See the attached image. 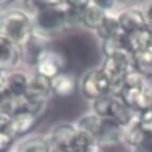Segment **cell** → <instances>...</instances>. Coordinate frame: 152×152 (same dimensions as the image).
<instances>
[{
    "label": "cell",
    "mask_w": 152,
    "mask_h": 152,
    "mask_svg": "<svg viewBox=\"0 0 152 152\" xmlns=\"http://www.w3.org/2000/svg\"><path fill=\"white\" fill-rule=\"evenodd\" d=\"M118 96L136 114L152 109V78L134 70L127 76Z\"/></svg>",
    "instance_id": "cell-1"
},
{
    "label": "cell",
    "mask_w": 152,
    "mask_h": 152,
    "mask_svg": "<svg viewBox=\"0 0 152 152\" xmlns=\"http://www.w3.org/2000/svg\"><path fill=\"white\" fill-rule=\"evenodd\" d=\"M34 33L33 19L23 9H11L0 15V35L21 48Z\"/></svg>",
    "instance_id": "cell-2"
},
{
    "label": "cell",
    "mask_w": 152,
    "mask_h": 152,
    "mask_svg": "<svg viewBox=\"0 0 152 152\" xmlns=\"http://www.w3.org/2000/svg\"><path fill=\"white\" fill-rule=\"evenodd\" d=\"M92 111L100 118L110 119L121 127L129 126L136 117V113L130 109L117 95H107L94 100Z\"/></svg>",
    "instance_id": "cell-3"
},
{
    "label": "cell",
    "mask_w": 152,
    "mask_h": 152,
    "mask_svg": "<svg viewBox=\"0 0 152 152\" xmlns=\"http://www.w3.org/2000/svg\"><path fill=\"white\" fill-rule=\"evenodd\" d=\"M104 74L107 76L112 86V95H119L127 76L134 71L133 55L131 53L104 57L102 66Z\"/></svg>",
    "instance_id": "cell-4"
},
{
    "label": "cell",
    "mask_w": 152,
    "mask_h": 152,
    "mask_svg": "<svg viewBox=\"0 0 152 152\" xmlns=\"http://www.w3.org/2000/svg\"><path fill=\"white\" fill-rule=\"evenodd\" d=\"M80 91L86 98L94 102L100 97L112 95V86L102 69L95 68L83 76Z\"/></svg>",
    "instance_id": "cell-5"
},
{
    "label": "cell",
    "mask_w": 152,
    "mask_h": 152,
    "mask_svg": "<svg viewBox=\"0 0 152 152\" xmlns=\"http://www.w3.org/2000/svg\"><path fill=\"white\" fill-rule=\"evenodd\" d=\"M66 59L59 51L48 48L39 57L37 64L34 66V72L52 79L61 72L66 71Z\"/></svg>",
    "instance_id": "cell-6"
},
{
    "label": "cell",
    "mask_w": 152,
    "mask_h": 152,
    "mask_svg": "<svg viewBox=\"0 0 152 152\" xmlns=\"http://www.w3.org/2000/svg\"><path fill=\"white\" fill-rule=\"evenodd\" d=\"M41 117L26 108H19L11 115L7 131L15 138L26 136L32 132Z\"/></svg>",
    "instance_id": "cell-7"
},
{
    "label": "cell",
    "mask_w": 152,
    "mask_h": 152,
    "mask_svg": "<svg viewBox=\"0 0 152 152\" xmlns=\"http://www.w3.org/2000/svg\"><path fill=\"white\" fill-rule=\"evenodd\" d=\"M21 61L20 47L0 35V71L7 73L18 69Z\"/></svg>",
    "instance_id": "cell-8"
},
{
    "label": "cell",
    "mask_w": 152,
    "mask_h": 152,
    "mask_svg": "<svg viewBox=\"0 0 152 152\" xmlns=\"http://www.w3.org/2000/svg\"><path fill=\"white\" fill-rule=\"evenodd\" d=\"M96 142L98 148L115 147L124 142V128L110 119L102 118Z\"/></svg>",
    "instance_id": "cell-9"
},
{
    "label": "cell",
    "mask_w": 152,
    "mask_h": 152,
    "mask_svg": "<svg viewBox=\"0 0 152 152\" xmlns=\"http://www.w3.org/2000/svg\"><path fill=\"white\" fill-rule=\"evenodd\" d=\"M30 78L31 74H28L23 70L16 69L7 72V91L10 96H12L16 100L22 102L26 97Z\"/></svg>",
    "instance_id": "cell-10"
},
{
    "label": "cell",
    "mask_w": 152,
    "mask_h": 152,
    "mask_svg": "<svg viewBox=\"0 0 152 152\" xmlns=\"http://www.w3.org/2000/svg\"><path fill=\"white\" fill-rule=\"evenodd\" d=\"M20 49H21L22 61L26 62L32 66H35L39 57L48 49L47 38L36 33H33V35L28 39V42L24 45H22Z\"/></svg>",
    "instance_id": "cell-11"
},
{
    "label": "cell",
    "mask_w": 152,
    "mask_h": 152,
    "mask_svg": "<svg viewBox=\"0 0 152 152\" xmlns=\"http://www.w3.org/2000/svg\"><path fill=\"white\" fill-rule=\"evenodd\" d=\"M126 43L131 54H135L152 45V26H144L135 31L126 34Z\"/></svg>",
    "instance_id": "cell-12"
},
{
    "label": "cell",
    "mask_w": 152,
    "mask_h": 152,
    "mask_svg": "<svg viewBox=\"0 0 152 152\" xmlns=\"http://www.w3.org/2000/svg\"><path fill=\"white\" fill-rule=\"evenodd\" d=\"M109 13L100 7L96 1H87L83 14L81 26H86L89 30L97 31L104 21L106 20Z\"/></svg>",
    "instance_id": "cell-13"
},
{
    "label": "cell",
    "mask_w": 152,
    "mask_h": 152,
    "mask_svg": "<svg viewBox=\"0 0 152 152\" xmlns=\"http://www.w3.org/2000/svg\"><path fill=\"white\" fill-rule=\"evenodd\" d=\"M116 18L125 34H129L147 24L140 7H128L118 13Z\"/></svg>",
    "instance_id": "cell-14"
},
{
    "label": "cell",
    "mask_w": 152,
    "mask_h": 152,
    "mask_svg": "<svg viewBox=\"0 0 152 152\" xmlns=\"http://www.w3.org/2000/svg\"><path fill=\"white\" fill-rule=\"evenodd\" d=\"M52 95L58 97H70L76 92V79L73 74L61 72L51 79Z\"/></svg>",
    "instance_id": "cell-15"
},
{
    "label": "cell",
    "mask_w": 152,
    "mask_h": 152,
    "mask_svg": "<svg viewBox=\"0 0 152 152\" xmlns=\"http://www.w3.org/2000/svg\"><path fill=\"white\" fill-rule=\"evenodd\" d=\"M76 134H77V129L75 127V124L62 123L54 127V129L51 131V133L48 136V140L55 145L69 149L70 144L72 142Z\"/></svg>",
    "instance_id": "cell-16"
},
{
    "label": "cell",
    "mask_w": 152,
    "mask_h": 152,
    "mask_svg": "<svg viewBox=\"0 0 152 152\" xmlns=\"http://www.w3.org/2000/svg\"><path fill=\"white\" fill-rule=\"evenodd\" d=\"M11 152H48V140L39 135L24 136L15 142Z\"/></svg>",
    "instance_id": "cell-17"
},
{
    "label": "cell",
    "mask_w": 152,
    "mask_h": 152,
    "mask_svg": "<svg viewBox=\"0 0 152 152\" xmlns=\"http://www.w3.org/2000/svg\"><path fill=\"white\" fill-rule=\"evenodd\" d=\"M102 118H100L94 112L91 111L81 115L77 119V121L74 124H75L76 129L78 131L87 133L89 135L95 137V140H96V137L98 135V132L100 130V127H102Z\"/></svg>",
    "instance_id": "cell-18"
},
{
    "label": "cell",
    "mask_w": 152,
    "mask_h": 152,
    "mask_svg": "<svg viewBox=\"0 0 152 152\" xmlns=\"http://www.w3.org/2000/svg\"><path fill=\"white\" fill-rule=\"evenodd\" d=\"M71 152H97L99 148L95 137L77 130V134L69 146Z\"/></svg>",
    "instance_id": "cell-19"
},
{
    "label": "cell",
    "mask_w": 152,
    "mask_h": 152,
    "mask_svg": "<svg viewBox=\"0 0 152 152\" xmlns=\"http://www.w3.org/2000/svg\"><path fill=\"white\" fill-rule=\"evenodd\" d=\"M102 51L104 57L124 54V53H130V51L127 48L126 34L111 37L109 39L102 41Z\"/></svg>",
    "instance_id": "cell-20"
},
{
    "label": "cell",
    "mask_w": 152,
    "mask_h": 152,
    "mask_svg": "<svg viewBox=\"0 0 152 152\" xmlns=\"http://www.w3.org/2000/svg\"><path fill=\"white\" fill-rule=\"evenodd\" d=\"M134 69L145 77H152V45L133 54Z\"/></svg>",
    "instance_id": "cell-21"
},
{
    "label": "cell",
    "mask_w": 152,
    "mask_h": 152,
    "mask_svg": "<svg viewBox=\"0 0 152 152\" xmlns=\"http://www.w3.org/2000/svg\"><path fill=\"white\" fill-rule=\"evenodd\" d=\"M97 37L100 40L104 41L106 39H109L111 37H115V36H119L125 34L123 30L119 26V23L117 21L116 16H112V15H108L104 23L100 26V28L97 31H95Z\"/></svg>",
    "instance_id": "cell-22"
},
{
    "label": "cell",
    "mask_w": 152,
    "mask_h": 152,
    "mask_svg": "<svg viewBox=\"0 0 152 152\" xmlns=\"http://www.w3.org/2000/svg\"><path fill=\"white\" fill-rule=\"evenodd\" d=\"M132 149L134 152H152V131L151 132L142 131Z\"/></svg>",
    "instance_id": "cell-23"
},
{
    "label": "cell",
    "mask_w": 152,
    "mask_h": 152,
    "mask_svg": "<svg viewBox=\"0 0 152 152\" xmlns=\"http://www.w3.org/2000/svg\"><path fill=\"white\" fill-rule=\"evenodd\" d=\"M136 121L142 131L151 132L152 131V109H148L145 111L136 114Z\"/></svg>",
    "instance_id": "cell-24"
},
{
    "label": "cell",
    "mask_w": 152,
    "mask_h": 152,
    "mask_svg": "<svg viewBox=\"0 0 152 152\" xmlns=\"http://www.w3.org/2000/svg\"><path fill=\"white\" fill-rule=\"evenodd\" d=\"M16 138L7 130H0V152H10Z\"/></svg>",
    "instance_id": "cell-25"
},
{
    "label": "cell",
    "mask_w": 152,
    "mask_h": 152,
    "mask_svg": "<svg viewBox=\"0 0 152 152\" xmlns=\"http://www.w3.org/2000/svg\"><path fill=\"white\" fill-rule=\"evenodd\" d=\"M140 12H142L144 19H145L146 23L148 26H152V0H148V1H144L140 3Z\"/></svg>",
    "instance_id": "cell-26"
},
{
    "label": "cell",
    "mask_w": 152,
    "mask_h": 152,
    "mask_svg": "<svg viewBox=\"0 0 152 152\" xmlns=\"http://www.w3.org/2000/svg\"><path fill=\"white\" fill-rule=\"evenodd\" d=\"M11 121V114L0 108V130H7Z\"/></svg>",
    "instance_id": "cell-27"
},
{
    "label": "cell",
    "mask_w": 152,
    "mask_h": 152,
    "mask_svg": "<svg viewBox=\"0 0 152 152\" xmlns=\"http://www.w3.org/2000/svg\"><path fill=\"white\" fill-rule=\"evenodd\" d=\"M7 72L0 71V100L2 99L5 95L7 94Z\"/></svg>",
    "instance_id": "cell-28"
},
{
    "label": "cell",
    "mask_w": 152,
    "mask_h": 152,
    "mask_svg": "<svg viewBox=\"0 0 152 152\" xmlns=\"http://www.w3.org/2000/svg\"><path fill=\"white\" fill-rule=\"evenodd\" d=\"M48 140V137H47ZM48 152H71L68 148L61 147V146L55 145L52 142L48 140Z\"/></svg>",
    "instance_id": "cell-29"
},
{
    "label": "cell",
    "mask_w": 152,
    "mask_h": 152,
    "mask_svg": "<svg viewBox=\"0 0 152 152\" xmlns=\"http://www.w3.org/2000/svg\"><path fill=\"white\" fill-rule=\"evenodd\" d=\"M97 152H99V151H97Z\"/></svg>",
    "instance_id": "cell-30"
},
{
    "label": "cell",
    "mask_w": 152,
    "mask_h": 152,
    "mask_svg": "<svg viewBox=\"0 0 152 152\" xmlns=\"http://www.w3.org/2000/svg\"><path fill=\"white\" fill-rule=\"evenodd\" d=\"M10 152H11V151H10Z\"/></svg>",
    "instance_id": "cell-31"
}]
</instances>
